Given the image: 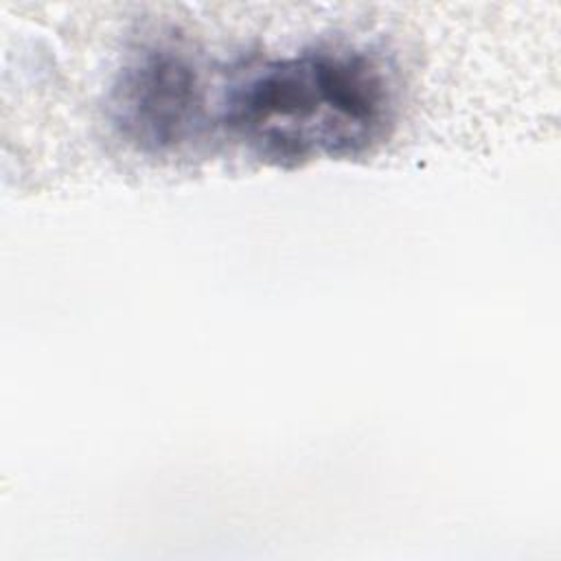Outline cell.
Wrapping results in <instances>:
<instances>
[{"instance_id":"6da1fadb","label":"cell","mask_w":561,"mask_h":561,"mask_svg":"<svg viewBox=\"0 0 561 561\" xmlns=\"http://www.w3.org/2000/svg\"><path fill=\"white\" fill-rule=\"evenodd\" d=\"M217 121L256 158L296 167L353 158L388 136L394 118L383 68L351 48L280 57L232 83Z\"/></svg>"},{"instance_id":"7a4b0ae2","label":"cell","mask_w":561,"mask_h":561,"mask_svg":"<svg viewBox=\"0 0 561 561\" xmlns=\"http://www.w3.org/2000/svg\"><path fill=\"white\" fill-rule=\"evenodd\" d=\"M112 125L145 153H169L193 142L210 123L195 64L173 48H145L118 72L110 94Z\"/></svg>"}]
</instances>
